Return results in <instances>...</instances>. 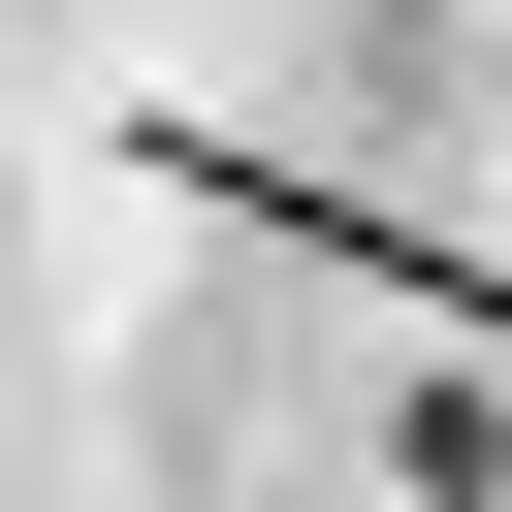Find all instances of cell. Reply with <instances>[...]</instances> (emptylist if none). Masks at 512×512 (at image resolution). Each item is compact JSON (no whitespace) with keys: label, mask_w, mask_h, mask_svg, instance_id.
Masks as SVG:
<instances>
[]
</instances>
